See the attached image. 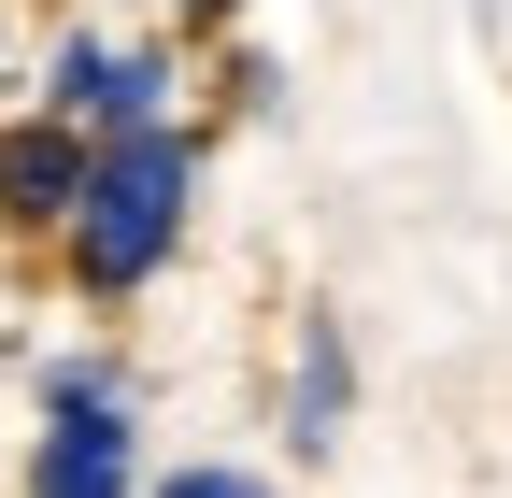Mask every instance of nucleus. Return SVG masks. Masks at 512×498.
<instances>
[{
    "label": "nucleus",
    "mask_w": 512,
    "mask_h": 498,
    "mask_svg": "<svg viewBox=\"0 0 512 498\" xmlns=\"http://www.w3.org/2000/svg\"><path fill=\"white\" fill-rule=\"evenodd\" d=\"M185 171H200V157H185L157 114L100 143L86 200H72V257H86V285H143V271L171 257V228H185Z\"/></svg>",
    "instance_id": "1"
},
{
    "label": "nucleus",
    "mask_w": 512,
    "mask_h": 498,
    "mask_svg": "<svg viewBox=\"0 0 512 498\" xmlns=\"http://www.w3.org/2000/svg\"><path fill=\"white\" fill-rule=\"evenodd\" d=\"M29 498H128V413L100 385H57V427L29 456Z\"/></svg>",
    "instance_id": "2"
},
{
    "label": "nucleus",
    "mask_w": 512,
    "mask_h": 498,
    "mask_svg": "<svg viewBox=\"0 0 512 498\" xmlns=\"http://www.w3.org/2000/svg\"><path fill=\"white\" fill-rule=\"evenodd\" d=\"M86 171H100V157H72L57 129H0V214H72Z\"/></svg>",
    "instance_id": "3"
},
{
    "label": "nucleus",
    "mask_w": 512,
    "mask_h": 498,
    "mask_svg": "<svg viewBox=\"0 0 512 498\" xmlns=\"http://www.w3.org/2000/svg\"><path fill=\"white\" fill-rule=\"evenodd\" d=\"M57 114H114V57L100 43H57Z\"/></svg>",
    "instance_id": "4"
},
{
    "label": "nucleus",
    "mask_w": 512,
    "mask_h": 498,
    "mask_svg": "<svg viewBox=\"0 0 512 498\" xmlns=\"http://www.w3.org/2000/svg\"><path fill=\"white\" fill-rule=\"evenodd\" d=\"M157 498H271V484H256V470H171Z\"/></svg>",
    "instance_id": "5"
},
{
    "label": "nucleus",
    "mask_w": 512,
    "mask_h": 498,
    "mask_svg": "<svg viewBox=\"0 0 512 498\" xmlns=\"http://www.w3.org/2000/svg\"><path fill=\"white\" fill-rule=\"evenodd\" d=\"M185 15H200V29H214V15H228V0H185Z\"/></svg>",
    "instance_id": "6"
}]
</instances>
